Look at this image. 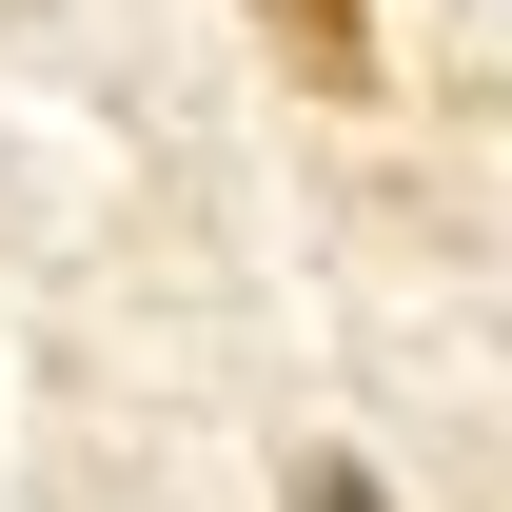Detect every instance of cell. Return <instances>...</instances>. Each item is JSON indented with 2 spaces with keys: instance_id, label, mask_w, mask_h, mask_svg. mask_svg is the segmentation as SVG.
I'll use <instances>...</instances> for the list:
<instances>
[{
  "instance_id": "cell-1",
  "label": "cell",
  "mask_w": 512,
  "mask_h": 512,
  "mask_svg": "<svg viewBox=\"0 0 512 512\" xmlns=\"http://www.w3.org/2000/svg\"><path fill=\"white\" fill-rule=\"evenodd\" d=\"M296 512H394V493H375V473H316V493H296Z\"/></svg>"
}]
</instances>
